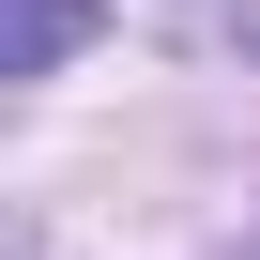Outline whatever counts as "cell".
I'll return each instance as SVG.
<instances>
[{"instance_id":"1","label":"cell","mask_w":260,"mask_h":260,"mask_svg":"<svg viewBox=\"0 0 260 260\" xmlns=\"http://www.w3.org/2000/svg\"><path fill=\"white\" fill-rule=\"evenodd\" d=\"M92 31V0H16V31H0V77H61V46Z\"/></svg>"}]
</instances>
